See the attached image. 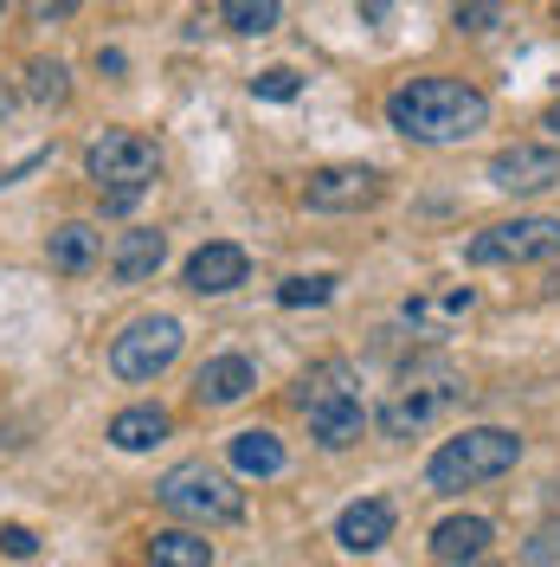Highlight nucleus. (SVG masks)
I'll use <instances>...</instances> for the list:
<instances>
[{
    "instance_id": "obj_1",
    "label": "nucleus",
    "mask_w": 560,
    "mask_h": 567,
    "mask_svg": "<svg viewBox=\"0 0 560 567\" xmlns=\"http://www.w3.org/2000/svg\"><path fill=\"white\" fill-rule=\"evenodd\" d=\"M386 130H400L406 142H425V148H445V142L490 130V97L470 78H406L386 97Z\"/></svg>"
},
{
    "instance_id": "obj_2",
    "label": "nucleus",
    "mask_w": 560,
    "mask_h": 567,
    "mask_svg": "<svg viewBox=\"0 0 560 567\" xmlns=\"http://www.w3.org/2000/svg\"><path fill=\"white\" fill-rule=\"evenodd\" d=\"M297 406H303L310 439L322 452H349L354 439L367 432V406H361V388H354L349 361H315L310 374L297 381Z\"/></svg>"
},
{
    "instance_id": "obj_3",
    "label": "nucleus",
    "mask_w": 560,
    "mask_h": 567,
    "mask_svg": "<svg viewBox=\"0 0 560 567\" xmlns=\"http://www.w3.org/2000/svg\"><path fill=\"white\" fill-rule=\"evenodd\" d=\"M84 175L104 194V213H129L155 187V175H162V148L142 130H104L84 148Z\"/></svg>"
},
{
    "instance_id": "obj_4",
    "label": "nucleus",
    "mask_w": 560,
    "mask_h": 567,
    "mask_svg": "<svg viewBox=\"0 0 560 567\" xmlns=\"http://www.w3.org/2000/svg\"><path fill=\"white\" fill-rule=\"evenodd\" d=\"M522 464V439L509 432V425H470V432H457L445 439L432 464H425V484L432 491H470V484H490L502 471H516Z\"/></svg>"
},
{
    "instance_id": "obj_5",
    "label": "nucleus",
    "mask_w": 560,
    "mask_h": 567,
    "mask_svg": "<svg viewBox=\"0 0 560 567\" xmlns=\"http://www.w3.org/2000/svg\"><path fill=\"white\" fill-rule=\"evenodd\" d=\"M155 503H162L168 516H180V523H194V529H226V523L246 516V491H239L226 471H212L207 458L175 464V471L155 484Z\"/></svg>"
},
{
    "instance_id": "obj_6",
    "label": "nucleus",
    "mask_w": 560,
    "mask_h": 567,
    "mask_svg": "<svg viewBox=\"0 0 560 567\" xmlns=\"http://www.w3.org/2000/svg\"><path fill=\"white\" fill-rule=\"evenodd\" d=\"M464 393H470V388L457 381L445 361H432V368H413L400 388L386 393V406L374 413V425H381L386 439H413V432H425V425L438 420L445 406H457Z\"/></svg>"
},
{
    "instance_id": "obj_7",
    "label": "nucleus",
    "mask_w": 560,
    "mask_h": 567,
    "mask_svg": "<svg viewBox=\"0 0 560 567\" xmlns=\"http://www.w3.org/2000/svg\"><path fill=\"white\" fill-rule=\"evenodd\" d=\"M464 258L470 265H548V258H560V219H548V213L496 219L464 246Z\"/></svg>"
},
{
    "instance_id": "obj_8",
    "label": "nucleus",
    "mask_w": 560,
    "mask_h": 567,
    "mask_svg": "<svg viewBox=\"0 0 560 567\" xmlns=\"http://www.w3.org/2000/svg\"><path fill=\"white\" fill-rule=\"evenodd\" d=\"M180 322L175 317H136L116 342H110V374L116 381H155V374H168L175 368V354H180Z\"/></svg>"
},
{
    "instance_id": "obj_9",
    "label": "nucleus",
    "mask_w": 560,
    "mask_h": 567,
    "mask_svg": "<svg viewBox=\"0 0 560 567\" xmlns=\"http://www.w3.org/2000/svg\"><path fill=\"white\" fill-rule=\"evenodd\" d=\"M490 187L496 194H548L560 187V148L554 142H509L490 155Z\"/></svg>"
},
{
    "instance_id": "obj_10",
    "label": "nucleus",
    "mask_w": 560,
    "mask_h": 567,
    "mask_svg": "<svg viewBox=\"0 0 560 567\" xmlns=\"http://www.w3.org/2000/svg\"><path fill=\"white\" fill-rule=\"evenodd\" d=\"M386 194V181L374 168H361V162H335V168H315L303 181V207L310 213H361L374 207Z\"/></svg>"
},
{
    "instance_id": "obj_11",
    "label": "nucleus",
    "mask_w": 560,
    "mask_h": 567,
    "mask_svg": "<svg viewBox=\"0 0 560 567\" xmlns=\"http://www.w3.org/2000/svg\"><path fill=\"white\" fill-rule=\"evenodd\" d=\"M246 278H251V258H246V246H232V239H207V246L180 265V284H187L194 297H226V290H239Z\"/></svg>"
},
{
    "instance_id": "obj_12",
    "label": "nucleus",
    "mask_w": 560,
    "mask_h": 567,
    "mask_svg": "<svg viewBox=\"0 0 560 567\" xmlns=\"http://www.w3.org/2000/svg\"><path fill=\"white\" fill-rule=\"evenodd\" d=\"M251 388H258V368H251L246 354H212V361H200V374H194V406L219 413V406H239Z\"/></svg>"
},
{
    "instance_id": "obj_13",
    "label": "nucleus",
    "mask_w": 560,
    "mask_h": 567,
    "mask_svg": "<svg viewBox=\"0 0 560 567\" xmlns=\"http://www.w3.org/2000/svg\"><path fill=\"white\" fill-rule=\"evenodd\" d=\"M162 265H168V233L162 226H136L110 246V278L116 284H148Z\"/></svg>"
},
{
    "instance_id": "obj_14",
    "label": "nucleus",
    "mask_w": 560,
    "mask_h": 567,
    "mask_svg": "<svg viewBox=\"0 0 560 567\" xmlns=\"http://www.w3.org/2000/svg\"><path fill=\"white\" fill-rule=\"evenodd\" d=\"M335 542H342L349 555H374V548H386V542H393V503H381V496L349 503V509L335 516Z\"/></svg>"
},
{
    "instance_id": "obj_15",
    "label": "nucleus",
    "mask_w": 560,
    "mask_h": 567,
    "mask_svg": "<svg viewBox=\"0 0 560 567\" xmlns=\"http://www.w3.org/2000/svg\"><path fill=\"white\" fill-rule=\"evenodd\" d=\"M45 258H52L59 278H84V271L104 258V233H97L91 219H65V226L45 239Z\"/></svg>"
},
{
    "instance_id": "obj_16",
    "label": "nucleus",
    "mask_w": 560,
    "mask_h": 567,
    "mask_svg": "<svg viewBox=\"0 0 560 567\" xmlns=\"http://www.w3.org/2000/svg\"><path fill=\"white\" fill-rule=\"evenodd\" d=\"M490 542H496V529L484 523V516H445V523L432 529V555L452 561V567H470V561L490 555Z\"/></svg>"
},
{
    "instance_id": "obj_17",
    "label": "nucleus",
    "mask_w": 560,
    "mask_h": 567,
    "mask_svg": "<svg viewBox=\"0 0 560 567\" xmlns=\"http://www.w3.org/2000/svg\"><path fill=\"white\" fill-rule=\"evenodd\" d=\"M168 432H175V420H168V406L142 400V406H123V413L110 420V445H116V452H148V445H162Z\"/></svg>"
},
{
    "instance_id": "obj_18",
    "label": "nucleus",
    "mask_w": 560,
    "mask_h": 567,
    "mask_svg": "<svg viewBox=\"0 0 560 567\" xmlns=\"http://www.w3.org/2000/svg\"><path fill=\"white\" fill-rule=\"evenodd\" d=\"M226 458H232L239 477H278L283 471V439L265 432V425H251V432H232V439H226Z\"/></svg>"
},
{
    "instance_id": "obj_19",
    "label": "nucleus",
    "mask_w": 560,
    "mask_h": 567,
    "mask_svg": "<svg viewBox=\"0 0 560 567\" xmlns=\"http://www.w3.org/2000/svg\"><path fill=\"white\" fill-rule=\"evenodd\" d=\"M148 567H212V542L200 529L148 535Z\"/></svg>"
},
{
    "instance_id": "obj_20",
    "label": "nucleus",
    "mask_w": 560,
    "mask_h": 567,
    "mask_svg": "<svg viewBox=\"0 0 560 567\" xmlns=\"http://www.w3.org/2000/svg\"><path fill=\"white\" fill-rule=\"evenodd\" d=\"M470 303H477V297H470V290H445V297H413V303H406V310H400V317L413 322V329H419V336H445V329H452V322L464 317V310H470Z\"/></svg>"
},
{
    "instance_id": "obj_21",
    "label": "nucleus",
    "mask_w": 560,
    "mask_h": 567,
    "mask_svg": "<svg viewBox=\"0 0 560 567\" xmlns=\"http://www.w3.org/2000/svg\"><path fill=\"white\" fill-rule=\"evenodd\" d=\"M219 20H226L232 33L258 39V33H271V27L283 20V0H219Z\"/></svg>"
},
{
    "instance_id": "obj_22",
    "label": "nucleus",
    "mask_w": 560,
    "mask_h": 567,
    "mask_svg": "<svg viewBox=\"0 0 560 567\" xmlns=\"http://www.w3.org/2000/svg\"><path fill=\"white\" fill-rule=\"evenodd\" d=\"M27 97H33V104H65L71 71L59 65V59H33V65H27Z\"/></svg>"
},
{
    "instance_id": "obj_23",
    "label": "nucleus",
    "mask_w": 560,
    "mask_h": 567,
    "mask_svg": "<svg viewBox=\"0 0 560 567\" xmlns=\"http://www.w3.org/2000/svg\"><path fill=\"white\" fill-rule=\"evenodd\" d=\"M452 27H457V33H470V39L496 33V27H502V0H457Z\"/></svg>"
},
{
    "instance_id": "obj_24",
    "label": "nucleus",
    "mask_w": 560,
    "mask_h": 567,
    "mask_svg": "<svg viewBox=\"0 0 560 567\" xmlns=\"http://www.w3.org/2000/svg\"><path fill=\"white\" fill-rule=\"evenodd\" d=\"M329 297H335V278H283L278 284L283 310H315V303H329Z\"/></svg>"
},
{
    "instance_id": "obj_25",
    "label": "nucleus",
    "mask_w": 560,
    "mask_h": 567,
    "mask_svg": "<svg viewBox=\"0 0 560 567\" xmlns=\"http://www.w3.org/2000/svg\"><path fill=\"white\" fill-rule=\"evenodd\" d=\"M251 91H258L265 104H290V97L303 91V78H297L290 65H271V71H258V78H251Z\"/></svg>"
},
{
    "instance_id": "obj_26",
    "label": "nucleus",
    "mask_w": 560,
    "mask_h": 567,
    "mask_svg": "<svg viewBox=\"0 0 560 567\" xmlns=\"http://www.w3.org/2000/svg\"><path fill=\"white\" fill-rule=\"evenodd\" d=\"M0 555H13V561H33L39 555V535L27 523H0Z\"/></svg>"
},
{
    "instance_id": "obj_27",
    "label": "nucleus",
    "mask_w": 560,
    "mask_h": 567,
    "mask_svg": "<svg viewBox=\"0 0 560 567\" xmlns=\"http://www.w3.org/2000/svg\"><path fill=\"white\" fill-rule=\"evenodd\" d=\"M84 0H27V13H33V27H65L71 13H77Z\"/></svg>"
},
{
    "instance_id": "obj_28",
    "label": "nucleus",
    "mask_w": 560,
    "mask_h": 567,
    "mask_svg": "<svg viewBox=\"0 0 560 567\" xmlns=\"http://www.w3.org/2000/svg\"><path fill=\"white\" fill-rule=\"evenodd\" d=\"M560 561V529H541L528 542V567H554Z\"/></svg>"
},
{
    "instance_id": "obj_29",
    "label": "nucleus",
    "mask_w": 560,
    "mask_h": 567,
    "mask_svg": "<svg viewBox=\"0 0 560 567\" xmlns=\"http://www.w3.org/2000/svg\"><path fill=\"white\" fill-rule=\"evenodd\" d=\"M123 65H129V59H123L116 45H110V52H97V71H104V78H123Z\"/></svg>"
},
{
    "instance_id": "obj_30",
    "label": "nucleus",
    "mask_w": 560,
    "mask_h": 567,
    "mask_svg": "<svg viewBox=\"0 0 560 567\" xmlns=\"http://www.w3.org/2000/svg\"><path fill=\"white\" fill-rule=\"evenodd\" d=\"M541 130H548V136L560 142V104H548V116H541Z\"/></svg>"
},
{
    "instance_id": "obj_31",
    "label": "nucleus",
    "mask_w": 560,
    "mask_h": 567,
    "mask_svg": "<svg viewBox=\"0 0 560 567\" xmlns=\"http://www.w3.org/2000/svg\"><path fill=\"white\" fill-rule=\"evenodd\" d=\"M7 116H13V91H7V84H0V123H7Z\"/></svg>"
},
{
    "instance_id": "obj_32",
    "label": "nucleus",
    "mask_w": 560,
    "mask_h": 567,
    "mask_svg": "<svg viewBox=\"0 0 560 567\" xmlns=\"http://www.w3.org/2000/svg\"><path fill=\"white\" fill-rule=\"evenodd\" d=\"M554 20H560V0H554Z\"/></svg>"
},
{
    "instance_id": "obj_33",
    "label": "nucleus",
    "mask_w": 560,
    "mask_h": 567,
    "mask_svg": "<svg viewBox=\"0 0 560 567\" xmlns=\"http://www.w3.org/2000/svg\"><path fill=\"white\" fill-rule=\"evenodd\" d=\"M0 13H7V0H0Z\"/></svg>"
},
{
    "instance_id": "obj_34",
    "label": "nucleus",
    "mask_w": 560,
    "mask_h": 567,
    "mask_svg": "<svg viewBox=\"0 0 560 567\" xmlns=\"http://www.w3.org/2000/svg\"><path fill=\"white\" fill-rule=\"evenodd\" d=\"M470 567H484V561H470Z\"/></svg>"
}]
</instances>
